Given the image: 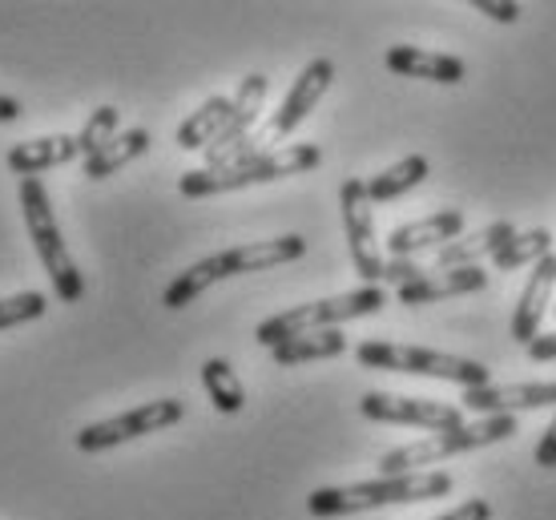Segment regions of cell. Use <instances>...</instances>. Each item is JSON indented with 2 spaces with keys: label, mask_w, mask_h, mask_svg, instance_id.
I'll list each match as a JSON object with an SVG mask.
<instances>
[{
  "label": "cell",
  "mask_w": 556,
  "mask_h": 520,
  "mask_svg": "<svg viewBox=\"0 0 556 520\" xmlns=\"http://www.w3.org/2000/svg\"><path fill=\"white\" fill-rule=\"evenodd\" d=\"M484 287H488L484 267H464V270H440V275H424L416 282H404V287H395V299L404 307H428V303H440V299L476 295Z\"/></svg>",
  "instance_id": "ac0fdd59"
},
{
  "label": "cell",
  "mask_w": 556,
  "mask_h": 520,
  "mask_svg": "<svg viewBox=\"0 0 556 520\" xmlns=\"http://www.w3.org/2000/svg\"><path fill=\"white\" fill-rule=\"evenodd\" d=\"M472 4L488 16V21H501V25H516L520 13H525L516 0H472Z\"/></svg>",
  "instance_id": "83f0119b"
},
{
  "label": "cell",
  "mask_w": 556,
  "mask_h": 520,
  "mask_svg": "<svg viewBox=\"0 0 556 520\" xmlns=\"http://www.w3.org/2000/svg\"><path fill=\"white\" fill-rule=\"evenodd\" d=\"M186 416V404L181 399H150L134 411H122L113 420L101 423H85L77 432V448L81 452H110L117 444H129L138 436H150V432H166Z\"/></svg>",
  "instance_id": "9c48e42d"
},
{
  "label": "cell",
  "mask_w": 556,
  "mask_h": 520,
  "mask_svg": "<svg viewBox=\"0 0 556 520\" xmlns=\"http://www.w3.org/2000/svg\"><path fill=\"white\" fill-rule=\"evenodd\" d=\"M21 211H25L28 239L41 254L45 270H49V282H53V295L61 303H81L85 299V279L77 263H73L70 246L61 239V226L53 218V202H49V190L41 186V178H21Z\"/></svg>",
  "instance_id": "5b68a950"
},
{
  "label": "cell",
  "mask_w": 556,
  "mask_h": 520,
  "mask_svg": "<svg viewBox=\"0 0 556 520\" xmlns=\"http://www.w3.org/2000/svg\"><path fill=\"white\" fill-rule=\"evenodd\" d=\"M516 436V416H480L476 423L452 428V432H431V436L404 444V448H391L379 456V477H407L424 465H440L447 456L459 452L488 448V444H501V440Z\"/></svg>",
  "instance_id": "8992f818"
},
{
  "label": "cell",
  "mask_w": 556,
  "mask_h": 520,
  "mask_svg": "<svg viewBox=\"0 0 556 520\" xmlns=\"http://www.w3.org/2000/svg\"><path fill=\"white\" fill-rule=\"evenodd\" d=\"M395 77H416V81H435V85H459L468 77V65L452 53H431V49H416V45H391L383 56Z\"/></svg>",
  "instance_id": "e0dca14e"
},
{
  "label": "cell",
  "mask_w": 556,
  "mask_h": 520,
  "mask_svg": "<svg viewBox=\"0 0 556 520\" xmlns=\"http://www.w3.org/2000/svg\"><path fill=\"white\" fill-rule=\"evenodd\" d=\"M16 117H21V101L0 98V122H16Z\"/></svg>",
  "instance_id": "1f68e13d"
},
{
  "label": "cell",
  "mask_w": 556,
  "mask_h": 520,
  "mask_svg": "<svg viewBox=\"0 0 556 520\" xmlns=\"http://www.w3.org/2000/svg\"><path fill=\"white\" fill-rule=\"evenodd\" d=\"M556 291V254H544L541 263L532 267L525 291H520V303H516L513 315V339L520 347H529L532 339L541 335V324L548 315V303H553Z\"/></svg>",
  "instance_id": "2e32d148"
},
{
  "label": "cell",
  "mask_w": 556,
  "mask_h": 520,
  "mask_svg": "<svg viewBox=\"0 0 556 520\" xmlns=\"http://www.w3.org/2000/svg\"><path fill=\"white\" fill-rule=\"evenodd\" d=\"M516 239V226L513 223H492L476 234H459L447 246L431 254L424 263V275H440V270H464V267H480V258H496L504 242Z\"/></svg>",
  "instance_id": "5bb4252c"
},
{
  "label": "cell",
  "mask_w": 556,
  "mask_h": 520,
  "mask_svg": "<svg viewBox=\"0 0 556 520\" xmlns=\"http://www.w3.org/2000/svg\"><path fill=\"white\" fill-rule=\"evenodd\" d=\"M536 465L556 468V408H553V420H548V428H544L541 444H536Z\"/></svg>",
  "instance_id": "f546056e"
},
{
  "label": "cell",
  "mask_w": 556,
  "mask_h": 520,
  "mask_svg": "<svg viewBox=\"0 0 556 520\" xmlns=\"http://www.w3.org/2000/svg\"><path fill=\"white\" fill-rule=\"evenodd\" d=\"M459 234H464V214L440 211V214L419 218V223L395 226L388 234V254L391 258H416V254H424V251H440V246H447V242L459 239Z\"/></svg>",
  "instance_id": "9a60e30c"
},
{
  "label": "cell",
  "mask_w": 556,
  "mask_h": 520,
  "mask_svg": "<svg viewBox=\"0 0 556 520\" xmlns=\"http://www.w3.org/2000/svg\"><path fill=\"white\" fill-rule=\"evenodd\" d=\"M331 81H334V61H331V56H315V61H311V65H306V69L294 77L291 93L282 98V105H278L275 117L266 122L263 134H251V138H247L235 150V157H230V162H238V157L251 154V141H282V138H291L294 129L306 122V113L315 110V105L323 101V93L331 89Z\"/></svg>",
  "instance_id": "ba28073f"
},
{
  "label": "cell",
  "mask_w": 556,
  "mask_h": 520,
  "mask_svg": "<svg viewBox=\"0 0 556 520\" xmlns=\"http://www.w3.org/2000/svg\"><path fill=\"white\" fill-rule=\"evenodd\" d=\"M388 303V291L383 287H355L348 295H331V299H315V303H299L291 310H278L270 319L258 324L254 339L263 347H278L287 339L311 335V331H331V327L348 324V319H363V315H376Z\"/></svg>",
  "instance_id": "277c9868"
},
{
  "label": "cell",
  "mask_w": 556,
  "mask_h": 520,
  "mask_svg": "<svg viewBox=\"0 0 556 520\" xmlns=\"http://www.w3.org/2000/svg\"><path fill=\"white\" fill-rule=\"evenodd\" d=\"M348 352V335L343 331H311V335H299V339H287V343H278L270 347L278 367H299V364H315V359H334V355Z\"/></svg>",
  "instance_id": "7402d4cb"
},
{
  "label": "cell",
  "mask_w": 556,
  "mask_h": 520,
  "mask_svg": "<svg viewBox=\"0 0 556 520\" xmlns=\"http://www.w3.org/2000/svg\"><path fill=\"white\" fill-rule=\"evenodd\" d=\"M359 411L376 423H412V428H428V432H452V428H464V411H459L456 404L419 399V395L367 392L359 399Z\"/></svg>",
  "instance_id": "8fae6325"
},
{
  "label": "cell",
  "mask_w": 556,
  "mask_h": 520,
  "mask_svg": "<svg viewBox=\"0 0 556 520\" xmlns=\"http://www.w3.org/2000/svg\"><path fill=\"white\" fill-rule=\"evenodd\" d=\"M146 150H150V129H141V126L126 129V134H117L110 145H101L93 157H85V178H89V182H101V178L117 174V169L129 166V162H138Z\"/></svg>",
  "instance_id": "44dd1931"
},
{
  "label": "cell",
  "mask_w": 556,
  "mask_h": 520,
  "mask_svg": "<svg viewBox=\"0 0 556 520\" xmlns=\"http://www.w3.org/2000/svg\"><path fill=\"white\" fill-rule=\"evenodd\" d=\"M355 359H359L363 367H379V371H404V376H428V380L459 383L464 392L492 383V367L480 364V359L428 352V347H407V343H383V339L359 343V347H355Z\"/></svg>",
  "instance_id": "52a82bcc"
},
{
  "label": "cell",
  "mask_w": 556,
  "mask_h": 520,
  "mask_svg": "<svg viewBox=\"0 0 556 520\" xmlns=\"http://www.w3.org/2000/svg\"><path fill=\"white\" fill-rule=\"evenodd\" d=\"M230 110H235V98H210L202 110L190 113L178 126L181 150H206L210 141L223 134L226 122H230Z\"/></svg>",
  "instance_id": "603a6c76"
},
{
  "label": "cell",
  "mask_w": 556,
  "mask_h": 520,
  "mask_svg": "<svg viewBox=\"0 0 556 520\" xmlns=\"http://www.w3.org/2000/svg\"><path fill=\"white\" fill-rule=\"evenodd\" d=\"M73 157H81L77 134H49V138H33V141L13 145V150H9V169L21 174V178H37L45 169L73 162Z\"/></svg>",
  "instance_id": "d6986e66"
},
{
  "label": "cell",
  "mask_w": 556,
  "mask_h": 520,
  "mask_svg": "<svg viewBox=\"0 0 556 520\" xmlns=\"http://www.w3.org/2000/svg\"><path fill=\"white\" fill-rule=\"evenodd\" d=\"M266 89H270V77L263 73H251V77H242L235 93V110H230V122L223 126V134L206 145V162L210 166H226L235 150L242 141L251 138L254 122H258V113H263V101H266Z\"/></svg>",
  "instance_id": "4fadbf2b"
},
{
  "label": "cell",
  "mask_w": 556,
  "mask_h": 520,
  "mask_svg": "<svg viewBox=\"0 0 556 520\" xmlns=\"http://www.w3.org/2000/svg\"><path fill=\"white\" fill-rule=\"evenodd\" d=\"M202 388H206L210 404L223 411V416H238L247 408V392H242V380L235 376V367L226 359H206L202 364Z\"/></svg>",
  "instance_id": "cb8c5ba5"
},
{
  "label": "cell",
  "mask_w": 556,
  "mask_h": 520,
  "mask_svg": "<svg viewBox=\"0 0 556 520\" xmlns=\"http://www.w3.org/2000/svg\"><path fill=\"white\" fill-rule=\"evenodd\" d=\"M428 174H431L428 157L407 154L404 162H395V166H388L383 174H376L371 182H363V190H367V202L379 206V202H395V198H404L407 190H416L419 182H428Z\"/></svg>",
  "instance_id": "ffe728a7"
},
{
  "label": "cell",
  "mask_w": 556,
  "mask_h": 520,
  "mask_svg": "<svg viewBox=\"0 0 556 520\" xmlns=\"http://www.w3.org/2000/svg\"><path fill=\"white\" fill-rule=\"evenodd\" d=\"M319 162H323L319 145L294 141V145L263 150V154L238 157V162H226V166L190 169V174L178 178V190L186 198H214V194H230V190H247V186L278 182V178H291V174H306V169H315Z\"/></svg>",
  "instance_id": "3957f363"
},
{
  "label": "cell",
  "mask_w": 556,
  "mask_h": 520,
  "mask_svg": "<svg viewBox=\"0 0 556 520\" xmlns=\"http://www.w3.org/2000/svg\"><path fill=\"white\" fill-rule=\"evenodd\" d=\"M529 359H536V364H548V359H556V331L553 335H536L529 343Z\"/></svg>",
  "instance_id": "4dcf8cb0"
},
{
  "label": "cell",
  "mask_w": 556,
  "mask_h": 520,
  "mask_svg": "<svg viewBox=\"0 0 556 520\" xmlns=\"http://www.w3.org/2000/svg\"><path fill=\"white\" fill-rule=\"evenodd\" d=\"M456 489L452 472H407V477H379L343 484V489H315L306 496L311 517H355L371 508L391 505H416V500H440Z\"/></svg>",
  "instance_id": "7a4b0ae2"
},
{
  "label": "cell",
  "mask_w": 556,
  "mask_h": 520,
  "mask_svg": "<svg viewBox=\"0 0 556 520\" xmlns=\"http://www.w3.org/2000/svg\"><path fill=\"white\" fill-rule=\"evenodd\" d=\"M544 254H553V234L544 230V226H536V230H529V234H520L516 230V239H508L496 251V258H492V267L496 270H516V267H536Z\"/></svg>",
  "instance_id": "d4e9b609"
},
{
  "label": "cell",
  "mask_w": 556,
  "mask_h": 520,
  "mask_svg": "<svg viewBox=\"0 0 556 520\" xmlns=\"http://www.w3.org/2000/svg\"><path fill=\"white\" fill-rule=\"evenodd\" d=\"M435 520H492V505H488L484 496H472V500H464L459 508H452V512Z\"/></svg>",
  "instance_id": "f1b7e54d"
},
{
  "label": "cell",
  "mask_w": 556,
  "mask_h": 520,
  "mask_svg": "<svg viewBox=\"0 0 556 520\" xmlns=\"http://www.w3.org/2000/svg\"><path fill=\"white\" fill-rule=\"evenodd\" d=\"M306 254V239L303 234H282V239H263V242H247V246H230V251H218L194 263L190 270H181L178 279L166 287V303L169 310L190 307L202 291H210L214 282L235 279V275H251V270H270L282 267V263H299Z\"/></svg>",
  "instance_id": "6da1fadb"
},
{
  "label": "cell",
  "mask_w": 556,
  "mask_h": 520,
  "mask_svg": "<svg viewBox=\"0 0 556 520\" xmlns=\"http://www.w3.org/2000/svg\"><path fill=\"white\" fill-rule=\"evenodd\" d=\"M459 404L476 416H513V411L556 408V380L548 383H484L468 388Z\"/></svg>",
  "instance_id": "7c38bea8"
},
{
  "label": "cell",
  "mask_w": 556,
  "mask_h": 520,
  "mask_svg": "<svg viewBox=\"0 0 556 520\" xmlns=\"http://www.w3.org/2000/svg\"><path fill=\"white\" fill-rule=\"evenodd\" d=\"M117 126H122V113H117V105H101V110H93V117H89V122L81 126V134H77L81 157H93L101 145H110V141L117 138Z\"/></svg>",
  "instance_id": "484cf974"
},
{
  "label": "cell",
  "mask_w": 556,
  "mask_h": 520,
  "mask_svg": "<svg viewBox=\"0 0 556 520\" xmlns=\"http://www.w3.org/2000/svg\"><path fill=\"white\" fill-rule=\"evenodd\" d=\"M45 307H49V299H45L41 291H21V295L0 299V331L16 324H28V319H41Z\"/></svg>",
  "instance_id": "4316f807"
},
{
  "label": "cell",
  "mask_w": 556,
  "mask_h": 520,
  "mask_svg": "<svg viewBox=\"0 0 556 520\" xmlns=\"http://www.w3.org/2000/svg\"><path fill=\"white\" fill-rule=\"evenodd\" d=\"M339 211H343V230H348L351 263H355V270H359L363 287H379V282H383V267H388V258H383V251H379L376 214H371V202H367L363 178H348V182L339 186Z\"/></svg>",
  "instance_id": "30bf717a"
}]
</instances>
